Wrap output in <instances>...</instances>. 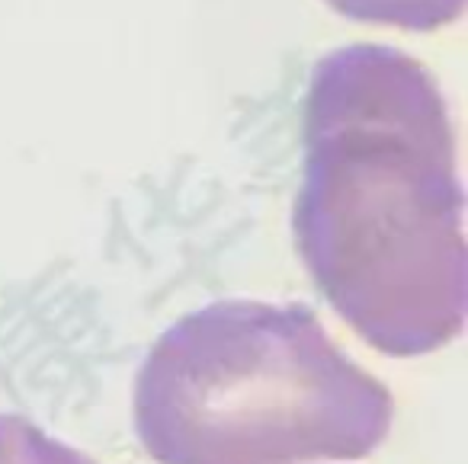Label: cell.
Returning a JSON list of instances; mask_svg holds the SVG:
<instances>
[{"instance_id": "1", "label": "cell", "mask_w": 468, "mask_h": 464, "mask_svg": "<svg viewBox=\"0 0 468 464\" xmlns=\"http://www.w3.org/2000/svg\"><path fill=\"white\" fill-rule=\"evenodd\" d=\"M295 244L340 317L385 355L442 349L465 323L455 135L420 61L346 46L312 74Z\"/></svg>"}, {"instance_id": "3", "label": "cell", "mask_w": 468, "mask_h": 464, "mask_svg": "<svg viewBox=\"0 0 468 464\" xmlns=\"http://www.w3.org/2000/svg\"><path fill=\"white\" fill-rule=\"evenodd\" d=\"M324 4L350 20L398 26L408 33L449 26L465 10V0H324Z\"/></svg>"}, {"instance_id": "4", "label": "cell", "mask_w": 468, "mask_h": 464, "mask_svg": "<svg viewBox=\"0 0 468 464\" xmlns=\"http://www.w3.org/2000/svg\"><path fill=\"white\" fill-rule=\"evenodd\" d=\"M0 464H97L16 413H0Z\"/></svg>"}, {"instance_id": "2", "label": "cell", "mask_w": 468, "mask_h": 464, "mask_svg": "<svg viewBox=\"0 0 468 464\" xmlns=\"http://www.w3.org/2000/svg\"><path fill=\"white\" fill-rule=\"evenodd\" d=\"M391 413L388 387L305 304L193 311L135 381V429L157 464L353 461L382 445Z\"/></svg>"}]
</instances>
